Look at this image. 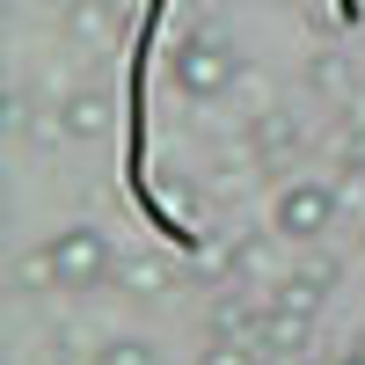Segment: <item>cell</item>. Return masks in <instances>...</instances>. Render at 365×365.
Segmentation results:
<instances>
[{
	"mask_svg": "<svg viewBox=\"0 0 365 365\" xmlns=\"http://www.w3.org/2000/svg\"><path fill=\"white\" fill-rule=\"evenodd\" d=\"M307 336H314V314L307 307H285V299H270L263 307V351H307Z\"/></svg>",
	"mask_w": 365,
	"mask_h": 365,
	"instance_id": "obj_4",
	"label": "cell"
},
{
	"mask_svg": "<svg viewBox=\"0 0 365 365\" xmlns=\"http://www.w3.org/2000/svg\"><path fill=\"white\" fill-rule=\"evenodd\" d=\"M117 278H125V292H139V299H161V292H168V263H161V256H132Z\"/></svg>",
	"mask_w": 365,
	"mask_h": 365,
	"instance_id": "obj_7",
	"label": "cell"
},
{
	"mask_svg": "<svg viewBox=\"0 0 365 365\" xmlns=\"http://www.w3.org/2000/svg\"><path fill=\"white\" fill-rule=\"evenodd\" d=\"M96 365H154V344H139V336H110L96 351Z\"/></svg>",
	"mask_w": 365,
	"mask_h": 365,
	"instance_id": "obj_9",
	"label": "cell"
},
{
	"mask_svg": "<svg viewBox=\"0 0 365 365\" xmlns=\"http://www.w3.org/2000/svg\"><path fill=\"white\" fill-rule=\"evenodd\" d=\"M103 132H110V96H96V88L66 96V139H103Z\"/></svg>",
	"mask_w": 365,
	"mask_h": 365,
	"instance_id": "obj_5",
	"label": "cell"
},
{
	"mask_svg": "<svg viewBox=\"0 0 365 365\" xmlns=\"http://www.w3.org/2000/svg\"><path fill=\"white\" fill-rule=\"evenodd\" d=\"M344 168H365V110L344 125Z\"/></svg>",
	"mask_w": 365,
	"mask_h": 365,
	"instance_id": "obj_10",
	"label": "cell"
},
{
	"mask_svg": "<svg viewBox=\"0 0 365 365\" xmlns=\"http://www.w3.org/2000/svg\"><path fill=\"white\" fill-rule=\"evenodd\" d=\"M329 220H336V182H314V175L285 182L278 205H270V227H278L285 241H322Z\"/></svg>",
	"mask_w": 365,
	"mask_h": 365,
	"instance_id": "obj_3",
	"label": "cell"
},
{
	"mask_svg": "<svg viewBox=\"0 0 365 365\" xmlns=\"http://www.w3.org/2000/svg\"><path fill=\"white\" fill-rule=\"evenodd\" d=\"M168 73H175V88H182V96H197V103H212V96H227V88H234V73H241V58H234V44L220 37V29H190V37L175 44V58H168Z\"/></svg>",
	"mask_w": 365,
	"mask_h": 365,
	"instance_id": "obj_2",
	"label": "cell"
},
{
	"mask_svg": "<svg viewBox=\"0 0 365 365\" xmlns=\"http://www.w3.org/2000/svg\"><path fill=\"white\" fill-rule=\"evenodd\" d=\"M212 336H241V344H256V336H263V307H249L241 292H227L220 307H212Z\"/></svg>",
	"mask_w": 365,
	"mask_h": 365,
	"instance_id": "obj_6",
	"label": "cell"
},
{
	"mask_svg": "<svg viewBox=\"0 0 365 365\" xmlns=\"http://www.w3.org/2000/svg\"><path fill=\"white\" fill-rule=\"evenodd\" d=\"M336 365H365V344L358 351H336Z\"/></svg>",
	"mask_w": 365,
	"mask_h": 365,
	"instance_id": "obj_11",
	"label": "cell"
},
{
	"mask_svg": "<svg viewBox=\"0 0 365 365\" xmlns=\"http://www.w3.org/2000/svg\"><path fill=\"white\" fill-rule=\"evenodd\" d=\"M37 256H44V285L51 292H96L110 270H117L103 227H66V234H51Z\"/></svg>",
	"mask_w": 365,
	"mask_h": 365,
	"instance_id": "obj_1",
	"label": "cell"
},
{
	"mask_svg": "<svg viewBox=\"0 0 365 365\" xmlns=\"http://www.w3.org/2000/svg\"><path fill=\"white\" fill-rule=\"evenodd\" d=\"M197 365H263V344H241V336H212L197 351Z\"/></svg>",
	"mask_w": 365,
	"mask_h": 365,
	"instance_id": "obj_8",
	"label": "cell"
}]
</instances>
